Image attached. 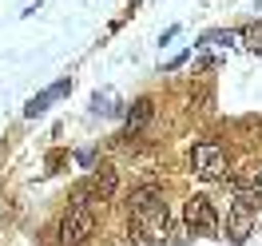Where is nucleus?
<instances>
[{
	"mask_svg": "<svg viewBox=\"0 0 262 246\" xmlns=\"http://www.w3.org/2000/svg\"><path fill=\"white\" fill-rule=\"evenodd\" d=\"M96 234V211L88 203H72L68 214L60 218V242L64 246H83Z\"/></svg>",
	"mask_w": 262,
	"mask_h": 246,
	"instance_id": "nucleus-1",
	"label": "nucleus"
},
{
	"mask_svg": "<svg viewBox=\"0 0 262 246\" xmlns=\"http://www.w3.org/2000/svg\"><path fill=\"white\" fill-rule=\"evenodd\" d=\"M191 171H195L199 179H223V171H227V151L219 147V143H211V139H203V143H195L191 147Z\"/></svg>",
	"mask_w": 262,
	"mask_h": 246,
	"instance_id": "nucleus-2",
	"label": "nucleus"
},
{
	"mask_svg": "<svg viewBox=\"0 0 262 246\" xmlns=\"http://www.w3.org/2000/svg\"><path fill=\"white\" fill-rule=\"evenodd\" d=\"M115 187H119V179H115V171H96L88 183H80L76 187V195H72V203H107V198L115 195Z\"/></svg>",
	"mask_w": 262,
	"mask_h": 246,
	"instance_id": "nucleus-3",
	"label": "nucleus"
},
{
	"mask_svg": "<svg viewBox=\"0 0 262 246\" xmlns=\"http://www.w3.org/2000/svg\"><path fill=\"white\" fill-rule=\"evenodd\" d=\"M187 230L191 234H214L219 230V214H214V207H211V198H203V195H195V198H187Z\"/></svg>",
	"mask_w": 262,
	"mask_h": 246,
	"instance_id": "nucleus-4",
	"label": "nucleus"
},
{
	"mask_svg": "<svg viewBox=\"0 0 262 246\" xmlns=\"http://www.w3.org/2000/svg\"><path fill=\"white\" fill-rule=\"evenodd\" d=\"M254 218H258L254 203H250V198H234V207H230V218H227V234H230V242H246V238H250V230H254Z\"/></svg>",
	"mask_w": 262,
	"mask_h": 246,
	"instance_id": "nucleus-5",
	"label": "nucleus"
},
{
	"mask_svg": "<svg viewBox=\"0 0 262 246\" xmlns=\"http://www.w3.org/2000/svg\"><path fill=\"white\" fill-rule=\"evenodd\" d=\"M163 191L151 183V187H139V191H131V218H143L151 211H163Z\"/></svg>",
	"mask_w": 262,
	"mask_h": 246,
	"instance_id": "nucleus-6",
	"label": "nucleus"
},
{
	"mask_svg": "<svg viewBox=\"0 0 262 246\" xmlns=\"http://www.w3.org/2000/svg\"><path fill=\"white\" fill-rule=\"evenodd\" d=\"M68 87H72V83H68V76H64V80H56V83L48 87V92H40L36 99H28V107H24V115H28V119H36V115L44 111V107H48L52 99H60V96H64Z\"/></svg>",
	"mask_w": 262,
	"mask_h": 246,
	"instance_id": "nucleus-7",
	"label": "nucleus"
},
{
	"mask_svg": "<svg viewBox=\"0 0 262 246\" xmlns=\"http://www.w3.org/2000/svg\"><path fill=\"white\" fill-rule=\"evenodd\" d=\"M151 115H155V103H151L147 96H143V99H135V103H131V111H127V131H139V127L147 123Z\"/></svg>",
	"mask_w": 262,
	"mask_h": 246,
	"instance_id": "nucleus-8",
	"label": "nucleus"
},
{
	"mask_svg": "<svg viewBox=\"0 0 262 246\" xmlns=\"http://www.w3.org/2000/svg\"><path fill=\"white\" fill-rule=\"evenodd\" d=\"M223 44H234V32H230V28H214V32L199 36V48H223Z\"/></svg>",
	"mask_w": 262,
	"mask_h": 246,
	"instance_id": "nucleus-9",
	"label": "nucleus"
},
{
	"mask_svg": "<svg viewBox=\"0 0 262 246\" xmlns=\"http://www.w3.org/2000/svg\"><path fill=\"white\" fill-rule=\"evenodd\" d=\"M238 36L246 40V48H250V52H254V56L262 60V24H246V28H243Z\"/></svg>",
	"mask_w": 262,
	"mask_h": 246,
	"instance_id": "nucleus-10",
	"label": "nucleus"
}]
</instances>
